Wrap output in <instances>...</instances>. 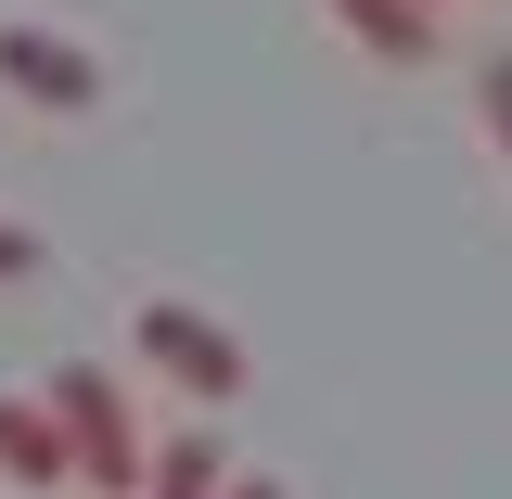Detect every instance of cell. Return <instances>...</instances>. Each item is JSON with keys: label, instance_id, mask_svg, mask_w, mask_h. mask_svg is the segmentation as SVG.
Masks as SVG:
<instances>
[{"label": "cell", "instance_id": "1", "mask_svg": "<svg viewBox=\"0 0 512 499\" xmlns=\"http://www.w3.org/2000/svg\"><path fill=\"white\" fill-rule=\"evenodd\" d=\"M39 397H52V423H64V461H77L103 499H141V461H154V448H141V410H128V384L103 372V359H64Z\"/></svg>", "mask_w": 512, "mask_h": 499}, {"label": "cell", "instance_id": "2", "mask_svg": "<svg viewBox=\"0 0 512 499\" xmlns=\"http://www.w3.org/2000/svg\"><path fill=\"white\" fill-rule=\"evenodd\" d=\"M128 346L180 384L192 410H231V397H244V333H231V320H205L192 295H141V308H128Z\"/></svg>", "mask_w": 512, "mask_h": 499}, {"label": "cell", "instance_id": "3", "mask_svg": "<svg viewBox=\"0 0 512 499\" xmlns=\"http://www.w3.org/2000/svg\"><path fill=\"white\" fill-rule=\"evenodd\" d=\"M0 90L13 103H39V116H103V52H77L64 26H39V13H0Z\"/></svg>", "mask_w": 512, "mask_h": 499}, {"label": "cell", "instance_id": "4", "mask_svg": "<svg viewBox=\"0 0 512 499\" xmlns=\"http://www.w3.org/2000/svg\"><path fill=\"white\" fill-rule=\"evenodd\" d=\"M77 461H64V423H52V397H0V487L13 499H52Z\"/></svg>", "mask_w": 512, "mask_h": 499}, {"label": "cell", "instance_id": "5", "mask_svg": "<svg viewBox=\"0 0 512 499\" xmlns=\"http://www.w3.org/2000/svg\"><path fill=\"white\" fill-rule=\"evenodd\" d=\"M320 13H333L372 64H423L436 52V13H423V0H320Z\"/></svg>", "mask_w": 512, "mask_h": 499}, {"label": "cell", "instance_id": "6", "mask_svg": "<svg viewBox=\"0 0 512 499\" xmlns=\"http://www.w3.org/2000/svg\"><path fill=\"white\" fill-rule=\"evenodd\" d=\"M141 499H218V436H167L141 461Z\"/></svg>", "mask_w": 512, "mask_h": 499}, {"label": "cell", "instance_id": "7", "mask_svg": "<svg viewBox=\"0 0 512 499\" xmlns=\"http://www.w3.org/2000/svg\"><path fill=\"white\" fill-rule=\"evenodd\" d=\"M474 116H487V141H500V167H512V52L474 64Z\"/></svg>", "mask_w": 512, "mask_h": 499}, {"label": "cell", "instance_id": "8", "mask_svg": "<svg viewBox=\"0 0 512 499\" xmlns=\"http://www.w3.org/2000/svg\"><path fill=\"white\" fill-rule=\"evenodd\" d=\"M0 282H39V231L26 218H0Z\"/></svg>", "mask_w": 512, "mask_h": 499}, {"label": "cell", "instance_id": "9", "mask_svg": "<svg viewBox=\"0 0 512 499\" xmlns=\"http://www.w3.org/2000/svg\"><path fill=\"white\" fill-rule=\"evenodd\" d=\"M218 499H295V487H269V474H218Z\"/></svg>", "mask_w": 512, "mask_h": 499}, {"label": "cell", "instance_id": "10", "mask_svg": "<svg viewBox=\"0 0 512 499\" xmlns=\"http://www.w3.org/2000/svg\"><path fill=\"white\" fill-rule=\"evenodd\" d=\"M423 13H436V0H423Z\"/></svg>", "mask_w": 512, "mask_h": 499}]
</instances>
